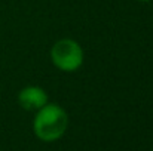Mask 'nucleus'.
Segmentation results:
<instances>
[{
    "instance_id": "obj_1",
    "label": "nucleus",
    "mask_w": 153,
    "mask_h": 151,
    "mask_svg": "<svg viewBox=\"0 0 153 151\" xmlns=\"http://www.w3.org/2000/svg\"><path fill=\"white\" fill-rule=\"evenodd\" d=\"M68 127V116L58 104H46L40 110L33 122V129L40 141L53 142L59 139Z\"/></svg>"
},
{
    "instance_id": "obj_2",
    "label": "nucleus",
    "mask_w": 153,
    "mask_h": 151,
    "mask_svg": "<svg viewBox=\"0 0 153 151\" xmlns=\"http://www.w3.org/2000/svg\"><path fill=\"white\" fill-rule=\"evenodd\" d=\"M52 64L61 71H76L83 62V50L80 45L71 39L56 42L51 49Z\"/></svg>"
},
{
    "instance_id": "obj_3",
    "label": "nucleus",
    "mask_w": 153,
    "mask_h": 151,
    "mask_svg": "<svg viewBox=\"0 0 153 151\" xmlns=\"http://www.w3.org/2000/svg\"><path fill=\"white\" fill-rule=\"evenodd\" d=\"M18 102L27 111H37L48 104V94L42 88L28 86L18 94Z\"/></svg>"
},
{
    "instance_id": "obj_4",
    "label": "nucleus",
    "mask_w": 153,
    "mask_h": 151,
    "mask_svg": "<svg viewBox=\"0 0 153 151\" xmlns=\"http://www.w3.org/2000/svg\"><path fill=\"white\" fill-rule=\"evenodd\" d=\"M140 1H149V0H140Z\"/></svg>"
}]
</instances>
